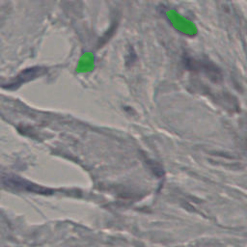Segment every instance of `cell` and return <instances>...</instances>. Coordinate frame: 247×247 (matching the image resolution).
Segmentation results:
<instances>
[{
	"instance_id": "6da1fadb",
	"label": "cell",
	"mask_w": 247,
	"mask_h": 247,
	"mask_svg": "<svg viewBox=\"0 0 247 247\" xmlns=\"http://www.w3.org/2000/svg\"><path fill=\"white\" fill-rule=\"evenodd\" d=\"M42 71L41 68H33V69H29V70H26L24 71L23 73H21L18 77L17 79H15V81H13L9 85V87H18V82H24L25 80H28L30 78H32V75L36 76L40 72Z\"/></svg>"
}]
</instances>
